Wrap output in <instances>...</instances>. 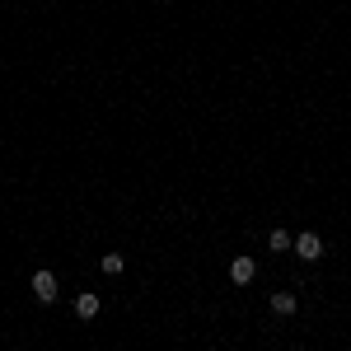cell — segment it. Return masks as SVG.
<instances>
[{"label": "cell", "instance_id": "4", "mask_svg": "<svg viewBox=\"0 0 351 351\" xmlns=\"http://www.w3.org/2000/svg\"><path fill=\"white\" fill-rule=\"evenodd\" d=\"M271 314H276V319H291V314H295V295H291V291H276V295H271Z\"/></svg>", "mask_w": 351, "mask_h": 351}, {"label": "cell", "instance_id": "5", "mask_svg": "<svg viewBox=\"0 0 351 351\" xmlns=\"http://www.w3.org/2000/svg\"><path fill=\"white\" fill-rule=\"evenodd\" d=\"M94 314H99V295H89V291H84V295H75V319H84V324H89Z\"/></svg>", "mask_w": 351, "mask_h": 351}, {"label": "cell", "instance_id": "6", "mask_svg": "<svg viewBox=\"0 0 351 351\" xmlns=\"http://www.w3.org/2000/svg\"><path fill=\"white\" fill-rule=\"evenodd\" d=\"M267 248H271V253H286V248H295V234H286V230L276 225V230L267 234Z\"/></svg>", "mask_w": 351, "mask_h": 351}, {"label": "cell", "instance_id": "3", "mask_svg": "<svg viewBox=\"0 0 351 351\" xmlns=\"http://www.w3.org/2000/svg\"><path fill=\"white\" fill-rule=\"evenodd\" d=\"M253 271H258V263H253L248 253H239V258L230 263V281H234V286H248V281H253Z\"/></svg>", "mask_w": 351, "mask_h": 351}, {"label": "cell", "instance_id": "2", "mask_svg": "<svg viewBox=\"0 0 351 351\" xmlns=\"http://www.w3.org/2000/svg\"><path fill=\"white\" fill-rule=\"evenodd\" d=\"M56 291H61V286H56V276H52V271H33V295L43 300V304H52Z\"/></svg>", "mask_w": 351, "mask_h": 351}, {"label": "cell", "instance_id": "7", "mask_svg": "<svg viewBox=\"0 0 351 351\" xmlns=\"http://www.w3.org/2000/svg\"><path fill=\"white\" fill-rule=\"evenodd\" d=\"M127 267V263H122V258H117V253H108V258H104V271H108V276H117V271Z\"/></svg>", "mask_w": 351, "mask_h": 351}, {"label": "cell", "instance_id": "1", "mask_svg": "<svg viewBox=\"0 0 351 351\" xmlns=\"http://www.w3.org/2000/svg\"><path fill=\"white\" fill-rule=\"evenodd\" d=\"M295 258H300V263H319V258H324V239H319L314 230L295 234Z\"/></svg>", "mask_w": 351, "mask_h": 351}]
</instances>
